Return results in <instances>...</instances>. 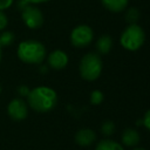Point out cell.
<instances>
[{"mask_svg":"<svg viewBox=\"0 0 150 150\" xmlns=\"http://www.w3.org/2000/svg\"><path fill=\"white\" fill-rule=\"evenodd\" d=\"M29 107L38 112L50 111L57 103V95L54 89L49 87H36L29 90L27 95Z\"/></svg>","mask_w":150,"mask_h":150,"instance_id":"obj_1","label":"cell"},{"mask_svg":"<svg viewBox=\"0 0 150 150\" xmlns=\"http://www.w3.org/2000/svg\"><path fill=\"white\" fill-rule=\"evenodd\" d=\"M16 55L20 61L28 64H39L46 57L45 46L36 40H25L19 43Z\"/></svg>","mask_w":150,"mask_h":150,"instance_id":"obj_2","label":"cell"},{"mask_svg":"<svg viewBox=\"0 0 150 150\" xmlns=\"http://www.w3.org/2000/svg\"><path fill=\"white\" fill-rule=\"evenodd\" d=\"M145 40V33L143 28L136 23H130L121 34L120 42L127 50L135 52L142 47Z\"/></svg>","mask_w":150,"mask_h":150,"instance_id":"obj_3","label":"cell"},{"mask_svg":"<svg viewBox=\"0 0 150 150\" xmlns=\"http://www.w3.org/2000/svg\"><path fill=\"white\" fill-rule=\"evenodd\" d=\"M102 67L101 57L95 53H88L80 61V75L83 80L94 81L101 75Z\"/></svg>","mask_w":150,"mask_h":150,"instance_id":"obj_4","label":"cell"},{"mask_svg":"<svg viewBox=\"0 0 150 150\" xmlns=\"http://www.w3.org/2000/svg\"><path fill=\"white\" fill-rule=\"evenodd\" d=\"M21 19H22L23 23L30 29H38L43 23L42 12L38 7H35L34 5H29V4H27L22 8Z\"/></svg>","mask_w":150,"mask_h":150,"instance_id":"obj_5","label":"cell"},{"mask_svg":"<svg viewBox=\"0 0 150 150\" xmlns=\"http://www.w3.org/2000/svg\"><path fill=\"white\" fill-rule=\"evenodd\" d=\"M94 38L93 29L87 25L76 26L70 33V42L76 48H83L88 46Z\"/></svg>","mask_w":150,"mask_h":150,"instance_id":"obj_6","label":"cell"},{"mask_svg":"<svg viewBox=\"0 0 150 150\" xmlns=\"http://www.w3.org/2000/svg\"><path fill=\"white\" fill-rule=\"evenodd\" d=\"M7 112L9 117L14 121H22L28 115V108L23 100L13 98L7 105Z\"/></svg>","mask_w":150,"mask_h":150,"instance_id":"obj_7","label":"cell"},{"mask_svg":"<svg viewBox=\"0 0 150 150\" xmlns=\"http://www.w3.org/2000/svg\"><path fill=\"white\" fill-rule=\"evenodd\" d=\"M47 60H48L49 67L53 68V69H56V70L63 69L68 64V55L63 50H60V49H56V50L52 52L48 55Z\"/></svg>","mask_w":150,"mask_h":150,"instance_id":"obj_8","label":"cell"},{"mask_svg":"<svg viewBox=\"0 0 150 150\" xmlns=\"http://www.w3.org/2000/svg\"><path fill=\"white\" fill-rule=\"evenodd\" d=\"M96 141V132L91 129L83 128L75 134V142L80 146H89Z\"/></svg>","mask_w":150,"mask_h":150,"instance_id":"obj_9","label":"cell"},{"mask_svg":"<svg viewBox=\"0 0 150 150\" xmlns=\"http://www.w3.org/2000/svg\"><path fill=\"white\" fill-rule=\"evenodd\" d=\"M121 139H122L123 145L129 146V148H135L139 143L141 136H139L137 130H135L132 128H127V129L123 130Z\"/></svg>","mask_w":150,"mask_h":150,"instance_id":"obj_10","label":"cell"},{"mask_svg":"<svg viewBox=\"0 0 150 150\" xmlns=\"http://www.w3.org/2000/svg\"><path fill=\"white\" fill-rule=\"evenodd\" d=\"M111 46H112V39L110 35L108 34H104V35H101L98 38V40L96 41V49L100 54H108L111 49Z\"/></svg>","mask_w":150,"mask_h":150,"instance_id":"obj_11","label":"cell"},{"mask_svg":"<svg viewBox=\"0 0 150 150\" xmlns=\"http://www.w3.org/2000/svg\"><path fill=\"white\" fill-rule=\"evenodd\" d=\"M102 5L110 12L118 13L125 9L128 6V0H101Z\"/></svg>","mask_w":150,"mask_h":150,"instance_id":"obj_12","label":"cell"},{"mask_svg":"<svg viewBox=\"0 0 150 150\" xmlns=\"http://www.w3.org/2000/svg\"><path fill=\"white\" fill-rule=\"evenodd\" d=\"M95 150H124V148L122 146V144H120L116 141L104 138L96 144Z\"/></svg>","mask_w":150,"mask_h":150,"instance_id":"obj_13","label":"cell"},{"mask_svg":"<svg viewBox=\"0 0 150 150\" xmlns=\"http://www.w3.org/2000/svg\"><path fill=\"white\" fill-rule=\"evenodd\" d=\"M15 36L12 32L9 30H2L1 34H0V47L4 48V47H8L13 43Z\"/></svg>","mask_w":150,"mask_h":150,"instance_id":"obj_14","label":"cell"},{"mask_svg":"<svg viewBox=\"0 0 150 150\" xmlns=\"http://www.w3.org/2000/svg\"><path fill=\"white\" fill-rule=\"evenodd\" d=\"M138 18H139V12H138V9L135 8V7L129 8V9L127 11V13H125V20H127L129 23H135V22L138 20Z\"/></svg>","mask_w":150,"mask_h":150,"instance_id":"obj_15","label":"cell"},{"mask_svg":"<svg viewBox=\"0 0 150 150\" xmlns=\"http://www.w3.org/2000/svg\"><path fill=\"white\" fill-rule=\"evenodd\" d=\"M101 132L104 136H110L115 132V124L111 121H104L101 125Z\"/></svg>","mask_w":150,"mask_h":150,"instance_id":"obj_16","label":"cell"},{"mask_svg":"<svg viewBox=\"0 0 150 150\" xmlns=\"http://www.w3.org/2000/svg\"><path fill=\"white\" fill-rule=\"evenodd\" d=\"M103 98H104V95L101 90H93L91 94H90V103L91 104L97 105V104L102 103Z\"/></svg>","mask_w":150,"mask_h":150,"instance_id":"obj_17","label":"cell"},{"mask_svg":"<svg viewBox=\"0 0 150 150\" xmlns=\"http://www.w3.org/2000/svg\"><path fill=\"white\" fill-rule=\"evenodd\" d=\"M7 23H8L7 15L5 14L4 11H0V32L5 30V28L7 27Z\"/></svg>","mask_w":150,"mask_h":150,"instance_id":"obj_18","label":"cell"},{"mask_svg":"<svg viewBox=\"0 0 150 150\" xmlns=\"http://www.w3.org/2000/svg\"><path fill=\"white\" fill-rule=\"evenodd\" d=\"M142 123L144 124V127H145L148 130H150V109L144 114V117H143Z\"/></svg>","mask_w":150,"mask_h":150,"instance_id":"obj_19","label":"cell"},{"mask_svg":"<svg viewBox=\"0 0 150 150\" xmlns=\"http://www.w3.org/2000/svg\"><path fill=\"white\" fill-rule=\"evenodd\" d=\"M14 0H0V11H5L13 5Z\"/></svg>","mask_w":150,"mask_h":150,"instance_id":"obj_20","label":"cell"},{"mask_svg":"<svg viewBox=\"0 0 150 150\" xmlns=\"http://www.w3.org/2000/svg\"><path fill=\"white\" fill-rule=\"evenodd\" d=\"M26 4H29V5H36V4H42V2H47L49 0H23Z\"/></svg>","mask_w":150,"mask_h":150,"instance_id":"obj_21","label":"cell"},{"mask_svg":"<svg viewBox=\"0 0 150 150\" xmlns=\"http://www.w3.org/2000/svg\"><path fill=\"white\" fill-rule=\"evenodd\" d=\"M132 150H145V149H143V148H135V149H132Z\"/></svg>","mask_w":150,"mask_h":150,"instance_id":"obj_22","label":"cell"},{"mask_svg":"<svg viewBox=\"0 0 150 150\" xmlns=\"http://www.w3.org/2000/svg\"><path fill=\"white\" fill-rule=\"evenodd\" d=\"M1 55H2V48L0 47V61H1Z\"/></svg>","mask_w":150,"mask_h":150,"instance_id":"obj_23","label":"cell"},{"mask_svg":"<svg viewBox=\"0 0 150 150\" xmlns=\"http://www.w3.org/2000/svg\"><path fill=\"white\" fill-rule=\"evenodd\" d=\"M0 93H1V86H0Z\"/></svg>","mask_w":150,"mask_h":150,"instance_id":"obj_24","label":"cell"}]
</instances>
